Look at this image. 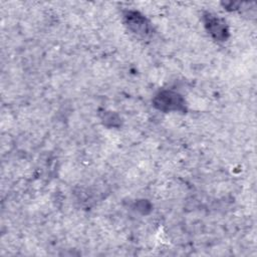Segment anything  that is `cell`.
Wrapping results in <instances>:
<instances>
[{
    "instance_id": "obj_1",
    "label": "cell",
    "mask_w": 257,
    "mask_h": 257,
    "mask_svg": "<svg viewBox=\"0 0 257 257\" xmlns=\"http://www.w3.org/2000/svg\"><path fill=\"white\" fill-rule=\"evenodd\" d=\"M153 103L156 108L165 112L186 110L183 96L172 90H162L158 92L153 99Z\"/></svg>"
},
{
    "instance_id": "obj_2",
    "label": "cell",
    "mask_w": 257,
    "mask_h": 257,
    "mask_svg": "<svg viewBox=\"0 0 257 257\" xmlns=\"http://www.w3.org/2000/svg\"><path fill=\"white\" fill-rule=\"evenodd\" d=\"M205 26L208 32L215 39L219 41H224L227 39L229 31L226 22L223 19L209 13L205 16Z\"/></svg>"
},
{
    "instance_id": "obj_3",
    "label": "cell",
    "mask_w": 257,
    "mask_h": 257,
    "mask_svg": "<svg viewBox=\"0 0 257 257\" xmlns=\"http://www.w3.org/2000/svg\"><path fill=\"white\" fill-rule=\"evenodd\" d=\"M126 25L128 28L140 35H148L151 31V26L149 21L144 15L137 11H127L124 15Z\"/></svg>"
}]
</instances>
